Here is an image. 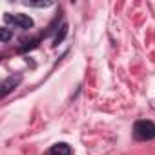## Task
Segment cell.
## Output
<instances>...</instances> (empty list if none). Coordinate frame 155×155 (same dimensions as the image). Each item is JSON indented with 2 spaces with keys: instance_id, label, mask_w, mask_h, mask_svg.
<instances>
[{
  "instance_id": "obj_1",
  "label": "cell",
  "mask_w": 155,
  "mask_h": 155,
  "mask_svg": "<svg viewBox=\"0 0 155 155\" xmlns=\"http://www.w3.org/2000/svg\"><path fill=\"white\" fill-rule=\"evenodd\" d=\"M133 137L137 140H151L155 139V124L151 120H137L133 126Z\"/></svg>"
},
{
  "instance_id": "obj_2",
  "label": "cell",
  "mask_w": 155,
  "mask_h": 155,
  "mask_svg": "<svg viewBox=\"0 0 155 155\" xmlns=\"http://www.w3.org/2000/svg\"><path fill=\"white\" fill-rule=\"evenodd\" d=\"M6 20L8 22H13L17 28L20 29H29L33 28V18L29 15H24V13H17V15H6Z\"/></svg>"
},
{
  "instance_id": "obj_3",
  "label": "cell",
  "mask_w": 155,
  "mask_h": 155,
  "mask_svg": "<svg viewBox=\"0 0 155 155\" xmlns=\"http://www.w3.org/2000/svg\"><path fill=\"white\" fill-rule=\"evenodd\" d=\"M20 81H22V77L20 75H13V77H9V79H6L4 82H2V97H6L11 90H15L18 84H20Z\"/></svg>"
},
{
  "instance_id": "obj_4",
  "label": "cell",
  "mask_w": 155,
  "mask_h": 155,
  "mask_svg": "<svg viewBox=\"0 0 155 155\" xmlns=\"http://www.w3.org/2000/svg\"><path fill=\"white\" fill-rule=\"evenodd\" d=\"M71 146L66 144V142H57L55 146H51L49 150V155H71Z\"/></svg>"
},
{
  "instance_id": "obj_5",
  "label": "cell",
  "mask_w": 155,
  "mask_h": 155,
  "mask_svg": "<svg viewBox=\"0 0 155 155\" xmlns=\"http://www.w3.org/2000/svg\"><path fill=\"white\" fill-rule=\"evenodd\" d=\"M68 35V26L66 24H62L60 26V33H57V37H55V40H53V44L57 46V44H60L62 40H64V37Z\"/></svg>"
},
{
  "instance_id": "obj_6",
  "label": "cell",
  "mask_w": 155,
  "mask_h": 155,
  "mask_svg": "<svg viewBox=\"0 0 155 155\" xmlns=\"http://www.w3.org/2000/svg\"><path fill=\"white\" fill-rule=\"evenodd\" d=\"M0 33H2V42H8L11 38V31L8 28H2V29H0Z\"/></svg>"
}]
</instances>
